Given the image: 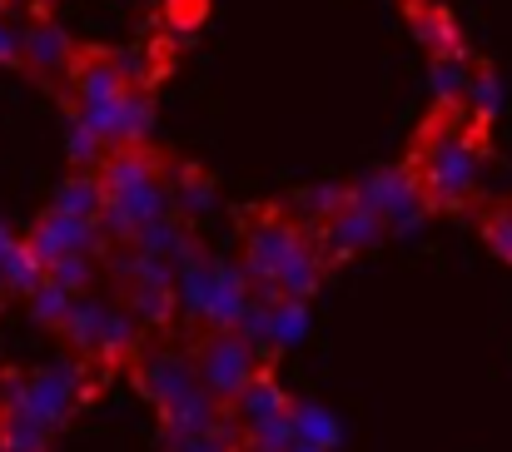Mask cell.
<instances>
[{"label":"cell","mask_w":512,"mask_h":452,"mask_svg":"<svg viewBox=\"0 0 512 452\" xmlns=\"http://www.w3.org/2000/svg\"><path fill=\"white\" fill-rule=\"evenodd\" d=\"M458 105H443L433 115V125L418 135L413 169H418V189L428 209H463L478 189V159H483V130H468L458 115Z\"/></svg>","instance_id":"cell-1"},{"label":"cell","mask_w":512,"mask_h":452,"mask_svg":"<svg viewBox=\"0 0 512 452\" xmlns=\"http://www.w3.org/2000/svg\"><path fill=\"white\" fill-rule=\"evenodd\" d=\"M140 393L160 408L165 433H199V428H209L224 413V403H214L199 388L194 363L179 358V353H150L140 363Z\"/></svg>","instance_id":"cell-2"},{"label":"cell","mask_w":512,"mask_h":452,"mask_svg":"<svg viewBox=\"0 0 512 452\" xmlns=\"http://www.w3.org/2000/svg\"><path fill=\"white\" fill-rule=\"evenodd\" d=\"M259 368H264L259 353H254L234 328H214V333L199 343V353H194V378H199V388H204L214 403H224V408L244 393V383H249Z\"/></svg>","instance_id":"cell-3"},{"label":"cell","mask_w":512,"mask_h":452,"mask_svg":"<svg viewBox=\"0 0 512 452\" xmlns=\"http://www.w3.org/2000/svg\"><path fill=\"white\" fill-rule=\"evenodd\" d=\"M358 204H368L378 219H383V229H393V234H413L433 209L423 204V189H418V169L413 164H393V169H383V174H368L363 184H353L348 189Z\"/></svg>","instance_id":"cell-4"},{"label":"cell","mask_w":512,"mask_h":452,"mask_svg":"<svg viewBox=\"0 0 512 452\" xmlns=\"http://www.w3.org/2000/svg\"><path fill=\"white\" fill-rule=\"evenodd\" d=\"M80 398H85V368H75V363H55V368H45V373L20 378V383L5 388V403H15L20 413L40 418L45 428L65 423Z\"/></svg>","instance_id":"cell-5"},{"label":"cell","mask_w":512,"mask_h":452,"mask_svg":"<svg viewBox=\"0 0 512 452\" xmlns=\"http://www.w3.org/2000/svg\"><path fill=\"white\" fill-rule=\"evenodd\" d=\"M304 239H309V229H304L299 219L269 209V214L249 229V239H244V279H249V284H269V279L279 274V264H284Z\"/></svg>","instance_id":"cell-6"},{"label":"cell","mask_w":512,"mask_h":452,"mask_svg":"<svg viewBox=\"0 0 512 452\" xmlns=\"http://www.w3.org/2000/svg\"><path fill=\"white\" fill-rule=\"evenodd\" d=\"M319 234V249L329 254V259H353V254H363V249H373L388 229H383V219L368 209V204H358L353 194L343 199L339 209L314 229Z\"/></svg>","instance_id":"cell-7"},{"label":"cell","mask_w":512,"mask_h":452,"mask_svg":"<svg viewBox=\"0 0 512 452\" xmlns=\"http://www.w3.org/2000/svg\"><path fill=\"white\" fill-rule=\"evenodd\" d=\"M100 239H105V234H100L95 219H80V214H65V209H50V214L25 234V244H30V254H35L40 264H50V259H60V254H90Z\"/></svg>","instance_id":"cell-8"},{"label":"cell","mask_w":512,"mask_h":452,"mask_svg":"<svg viewBox=\"0 0 512 452\" xmlns=\"http://www.w3.org/2000/svg\"><path fill=\"white\" fill-rule=\"evenodd\" d=\"M324 269H329V254L319 249V234H309V239L279 264L274 284H279V294H289V299H314L319 284H324Z\"/></svg>","instance_id":"cell-9"},{"label":"cell","mask_w":512,"mask_h":452,"mask_svg":"<svg viewBox=\"0 0 512 452\" xmlns=\"http://www.w3.org/2000/svg\"><path fill=\"white\" fill-rule=\"evenodd\" d=\"M284 408H289V393L279 388V378H274L269 368H259V373L244 383V393L229 403V413H234V423H239V428L264 423V418H274V413H284Z\"/></svg>","instance_id":"cell-10"},{"label":"cell","mask_w":512,"mask_h":452,"mask_svg":"<svg viewBox=\"0 0 512 452\" xmlns=\"http://www.w3.org/2000/svg\"><path fill=\"white\" fill-rule=\"evenodd\" d=\"M408 20H413V30H418V40L433 50V60L438 55H468L463 50V30L453 25V15L443 10V5H428V0H408Z\"/></svg>","instance_id":"cell-11"},{"label":"cell","mask_w":512,"mask_h":452,"mask_svg":"<svg viewBox=\"0 0 512 452\" xmlns=\"http://www.w3.org/2000/svg\"><path fill=\"white\" fill-rule=\"evenodd\" d=\"M20 65L50 75V70H70V40L55 25H30L20 30Z\"/></svg>","instance_id":"cell-12"},{"label":"cell","mask_w":512,"mask_h":452,"mask_svg":"<svg viewBox=\"0 0 512 452\" xmlns=\"http://www.w3.org/2000/svg\"><path fill=\"white\" fill-rule=\"evenodd\" d=\"M289 423H294V438L319 443V448H339V438H343L334 413L319 408V403H294V398H289Z\"/></svg>","instance_id":"cell-13"},{"label":"cell","mask_w":512,"mask_h":452,"mask_svg":"<svg viewBox=\"0 0 512 452\" xmlns=\"http://www.w3.org/2000/svg\"><path fill=\"white\" fill-rule=\"evenodd\" d=\"M269 308V348H289L309 333V299H274L264 303Z\"/></svg>","instance_id":"cell-14"},{"label":"cell","mask_w":512,"mask_h":452,"mask_svg":"<svg viewBox=\"0 0 512 452\" xmlns=\"http://www.w3.org/2000/svg\"><path fill=\"white\" fill-rule=\"evenodd\" d=\"M100 179L95 174H75V179H65L60 184V194H55V204L50 209H65V214H80V219H95L100 214Z\"/></svg>","instance_id":"cell-15"},{"label":"cell","mask_w":512,"mask_h":452,"mask_svg":"<svg viewBox=\"0 0 512 452\" xmlns=\"http://www.w3.org/2000/svg\"><path fill=\"white\" fill-rule=\"evenodd\" d=\"M468 75H473V70H468V55H438V60H433V100H438V105H458Z\"/></svg>","instance_id":"cell-16"},{"label":"cell","mask_w":512,"mask_h":452,"mask_svg":"<svg viewBox=\"0 0 512 452\" xmlns=\"http://www.w3.org/2000/svg\"><path fill=\"white\" fill-rule=\"evenodd\" d=\"M130 308H135L140 323H170L174 318V289L170 284H135Z\"/></svg>","instance_id":"cell-17"},{"label":"cell","mask_w":512,"mask_h":452,"mask_svg":"<svg viewBox=\"0 0 512 452\" xmlns=\"http://www.w3.org/2000/svg\"><path fill=\"white\" fill-rule=\"evenodd\" d=\"M30 303H35V318H40V323L60 328V323H65V313H70V303H75V294H70V289H60L55 279H40V284L30 289Z\"/></svg>","instance_id":"cell-18"},{"label":"cell","mask_w":512,"mask_h":452,"mask_svg":"<svg viewBox=\"0 0 512 452\" xmlns=\"http://www.w3.org/2000/svg\"><path fill=\"white\" fill-rule=\"evenodd\" d=\"M45 279H55L60 289L80 294V289L95 279V269H90V254H60V259H50V264H45Z\"/></svg>","instance_id":"cell-19"},{"label":"cell","mask_w":512,"mask_h":452,"mask_svg":"<svg viewBox=\"0 0 512 452\" xmlns=\"http://www.w3.org/2000/svg\"><path fill=\"white\" fill-rule=\"evenodd\" d=\"M170 204H179L184 214H204V209L214 204V189H209V179H204V174L184 169V174H179V189L170 194Z\"/></svg>","instance_id":"cell-20"},{"label":"cell","mask_w":512,"mask_h":452,"mask_svg":"<svg viewBox=\"0 0 512 452\" xmlns=\"http://www.w3.org/2000/svg\"><path fill=\"white\" fill-rule=\"evenodd\" d=\"M483 239H488V249H493L503 264H512V204L483 214Z\"/></svg>","instance_id":"cell-21"},{"label":"cell","mask_w":512,"mask_h":452,"mask_svg":"<svg viewBox=\"0 0 512 452\" xmlns=\"http://www.w3.org/2000/svg\"><path fill=\"white\" fill-rule=\"evenodd\" d=\"M0 65H20V30L0 15Z\"/></svg>","instance_id":"cell-22"},{"label":"cell","mask_w":512,"mask_h":452,"mask_svg":"<svg viewBox=\"0 0 512 452\" xmlns=\"http://www.w3.org/2000/svg\"><path fill=\"white\" fill-rule=\"evenodd\" d=\"M289 452H334V448H319V443H304V438H294V443H289Z\"/></svg>","instance_id":"cell-23"},{"label":"cell","mask_w":512,"mask_h":452,"mask_svg":"<svg viewBox=\"0 0 512 452\" xmlns=\"http://www.w3.org/2000/svg\"><path fill=\"white\" fill-rule=\"evenodd\" d=\"M0 452H5V448H0Z\"/></svg>","instance_id":"cell-24"}]
</instances>
